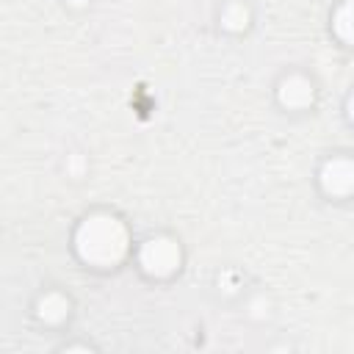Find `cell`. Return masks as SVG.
Returning a JSON list of instances; mask_svg holds the SVG:
<instances>
[{
    "instance_id": "6da1fadb",
    "label": "cell",
    "mask_w": 354,
    "mask_h": 354,
    "mask_svg": "<svg viewBox=\"0 0 354 354\" xmlns=\"http://www.w3.org/2000/svg\"><path fill=\"white\" fill-rule=\"evenodd\" d=\"M69 249L80 268L91 274H116L127 263H133L136 238L130 224L111 207H94L83 213L69 238Z\"/></svg>"
},
{
    "instance_id": "7a4b0ae2",
    "label": "cell",
    "mask_w": 354,
    "mask_h": 354,
    "mask_svg": "<svg viewBox=\"0 0 354 354\" xmlns=\"http://www.w3.org/2000/svg\"><path fill=\"white\" fill-rule=\"evenodd\" d=\"M133 268L149 285H169V282H174L183 274V268H185L183 241L174 232H169V230H158V232L144 235L141 241H136Z\"/></svg>"
},
{
    "instance_id": "3957f363",
    "label": "cell",
    "mask_w": 354,
    "mask_h": 354,
    "mask_svg": "<svg viewBox=\"0 0 354 354\" xmlns=\"http://www.w3.org/2000/svg\"><path fill=\"white\" fill-rule=\"evenodd\" d=\"M313 185L324 202L346 205L354 202V152L329 149L313 169Z\"/></svg>"
},
{
    "instance_id": "277c9868",
    "label": "cell",
    "mask_w": 354,
    "mask_h": 354,
    "mask_svg": "<svg viewBox=\"0 0 354 354\" xmlns=\"http://www.w3.org/2000/svg\"><path fill=\"white\" fill-rule=\"evenodd\" d=\"M274 105L288 113V116H307L315 111L318 100H321V86L315 80L313 72L301 69V66H288L277 75L274 86Z\"/></svg>"
},
{
    "instance_id": "5b68a950",
    "label": "cell",
    "mask_w": 354,
    "mask_h": 354,
    "mask_svg": "<svg viewBox=\"0 0 354 354\" xmlns=\"http://www.w3.org/2000/svg\"><path fill=\"white\" fill-rule=\"evenodd\" d=\"M75 310H77L75 296L61 285H41L28 304L30 321L50 335H69Z\"/></svg>"
},
{
    "instance_id": "8992f818",
    "label": "cell",
    "mask_w": 354,
    "mask_h": 354,
    "mask_svg": "<svg viewBox=\"0 0 354 354\" xmlns=\"http://www.w3.org/2000/svg\"><path fill=\"white\" fill-rule=\"evenodd\" d=\"M254 19L257 14L252 0H218L216 6V28L227 39L249 36V30L254 28Z\"/></svg>"
},
{
    "instance_id": "52a82bcc",
    "label": "cell",
    "mask_w": 354,
    "mask_h": 354,
    "mask_svg": "<svg viewBox=\"0 0 354 354\" xmlns=\"http://www.w3.org/2000/svg\"><path fill=\"white\" fill-rule=\"evenodd\" d=\"M329 36L346 47L354 50V0H337L329 11Z\"/></svg>"
},
{
    "instance_id": "ba28073f",
    "label": "cell",
    "mask_w": 354,
    "mask_h": 354,
    "mask_svg": "<svg viewBox=\"0 0 354 354\" xmlns=\"http://www.w3.org/2000/svg\"><path fill=\"white\" fill-rule=\"evenodd\" d=\"M55 351H97L91 340H64L55 346Z\"/></svg>"
},
{
    "instance_id": "9c48e42d",
    "label": "cell",
    "mask_w": 354,
    "mask_h": 354,
    "mask_svg": "<svg viewBox=\"0 0 354 354\" xmlns=\"http://www.w3.org/2000/svg\"><path fill=\"white\" fill-rule=\"evenodd\" d=\"M343 119H346V124L354 130V86L346 91V97H343Z\"/></svg>"
},
{
    "instance_id": "30bf717a",
    "label": "cell",
    "mask_w": 354,
    "mask_h": 354,
    "mask_svg": "<svg viewBox=\"0 0 354 354\" xmlns=\"http://www.w3.org/2000/svg\"><path fill=\"white\" fill-rule=\"evenodd\" d=\"M64 3H66L69 8H86V6L91 3V0H64Z\"/></svg>"
}]
</instances>
